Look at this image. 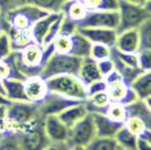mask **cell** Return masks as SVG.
Masks as SVG:
<instances>
[{"instance_id":"f6af8a7d","label":"cell","mask_w":151,"mask_h":150,"mask_svg":"<svg viewBox=\"0 0 151 150\" xmlns=\"http://www.w3.org/2000/svg\"><path fill=\"white\" fill-rule=\"evenodd\" d=\"M143 8L146 9V12L151 16V0H146V3L143 4Z\"/></svg>"},{"instance_id":"8fae6325","label":"cell","mask_w":151,"mask_h":150,"mask_svg":"<svg viewBox=\"0 0 151 150\" xmlns=\"http://www.w3.org/2000/svg\"><path fill=\"white\" fill-rule=\"evenodd\" d=\"M75 103H79V102L49 92L47 96L37 105H38L40 115H41L42 117H45V116H50V115H59L60 112L65 111L67 107L75 104Z\"/></svg>"},{"instance_id":"c3c4849f","label":"cell","mask_w":151,"mask_h":150,"mask_svg":"<svg viewBox=\"0 0 151 150\" xmlns=\"http://www.w3.org/2000/svg\"><path fill=\"white\" fill-rule=\"evenodd\" d=\"M143 102H145V104H146L147 108H149L150 111H151V96H150V97H147V99H145Z\"/></svg>"},{"instance_id":"7bdbcfd3","label":"cell","mask_w":151,"mask_h":150,"mask_svg":"<svg viewBox=\"0 0 151 150\" xmlns=\"http://www.w3.org/2000/svg\"><path fill=\"white\" fill-rule=\"evenodd\" d=\"M139 137H142V138H145L146 141H149L150 145H151V131H150V129H145L143 133L139 136Z\"/></svg>"},{"instance_id":"f1b7e54d","label":"cell","mask_w":151,"mask_h":150,"mask_svg":"<svg viewBox=\"0 0 151 150\" xmlns=\"http://www.w3.org/2000/svg\"><path fill=\"white\" fill-rule=\"evenodd\" d=\"M112 54V48L103 44H91V50H89V58L93 61H103L106 58H110Z\"/></svg>"},{"instance_id":"ee69618b","label":"cell","mask_w":151,"mask_h":150,"mask_svg":"<svg viewBox=\"0 0 151 150\" xmlns=\"http://www.w3.org/2000/svg\"><path fill=\"white\" fill-rule=\"evenodd\" d=\"M9 100L5 97V95L4 94H0V105H8L9 104Z\"/></svg>"},{"instance_id":"f907efd6","label":"cell","mask_w":151,"mask_h":150,"mask_svg":"<svg viewBox=\"0 0 151 150\" xmlns=\"http://www.w3.org/2000/svg\"><path fill=\"white\" fill-rule=\"evenodd\" d=\"M3 17V13H1V9H0V19H1Z\"/></svg>"},{"instance_id":"44dd1931","label":"cell","mask_w":151,"mask_h":150,"mask_svg":"<svg viewBox=\"0 0 151 150\" xmlns=\"http://www.w3.org/2000/svg\"><path fill=\"white\" fill-rule=\"evenodd\" d=\"M68 0H14L16 7L24 4H30L34 7H38L45 12H62L63 5Z\"/></svg>"},{"instance_id":"f5cc1de1","label":"cell","mask_w":151,"mask_h":150,"mask_svg":"<svg viewBox=\"0 0 151 150\" xmlns=\"http://www.w3.org/2000/svg\"><path fill=\"white\" fill-rule=\"evenodd\" d=\"M0 137H1V133H0Z\"/></svg>"},{"instance_id":"681fc988","label":"cell","mask_w":151,"mask_h":150,"mask_svg":"<svg viewBox=\"0 0 151 150\" xmlns=\"http://www.w3.org/2000/svg\"><path fill=\"white\" fill-rule=\"evenodd\" d=\"M0 94H4V91H3V83H1V80H0Z\"/></svg>"},{"instance_id":"4fadbf2b","label":"cell","mask_w":151,"mask_h":150,"mask_svg":"<svg viewBox=\"0 0 151 150\" xmlns=\"http://www.w3.org/2000/svg\"><path fill=\"white\" fill-rule=\"evenodd\" d=\"M93 117L95 128H96V137H108V138H114L117 132L122 128L124 124L113 121L109 119L104 112H93L91 113Z\"/></svg>"},{"instance_id":"d6a6232c","label":"cell","mask_w":151,"mask_h":150,"mask_svg":"<svg viewBox=\"0 0 151 150\" xmlns=\"http://www.w3.org/2000/svg\"><path fill=\"white\" fill-rule=\"evenodd\" d=\"M138 57V67L142 71H151V50L141 49L137 53Z\"/></svg>"},{"instance_id":"db71d44e","label":"cell","mask_w":151,"mask_h":150,"mask_svg":"<svg viewBox=\"0 0 151 150\" xmlns=\"http://www.w3.org/2000/svg\"><path fill=\"white\" fill-rule=\"evenodd\" d=\"M80 1H82V0H80Z\"/></svg>"},{"instance_id":"6da1fadb","label":"cell","mask_w":151,"mask_h":150,"mask_svg":"<svg viewBox=\"0 0 151 150\" xmlns=\"http://www.w3.org/2000/svg\"><path fill=\"white\" fill-rule=\"evenodd\" d=\"M46 80L47 90L51 94L59 95L63 97H68L78 102H86L87 90L78 75L74 74H62L55 75Z\"/></svg>"},{"instance_id":"bcb514c9","label":"cell","mask_w":151,"mask_h":150,"mask_svg":"<svg viewBox=\"0 0 151 150\" xmlns=\"http://www.w3.org/2000/svg\"><path fill=\"white\" fill-rule=\"evenodd\" d=\"M68 150H86V146H80V145H70Z\"/></svg>"},{"instance_id":"ffe728a7","label":"cell","mask_w":151,"mask_h":150,"mask_svg":"<svg viewBox=\"0 0 151 150\" xmlns=\"http://www.w3.org/2000/svg\"><path fill=\"white\" fill-rule=\"evenodd\" d=\"M62 13L65 15L66 19L71 20V21L80 22L88 13V9L86 8V5L83 4V1L80 0H68L62 8Z\"/></svg>"},{"instance_id":"f35d334b","label":"cell","mask_w":151,"mask_h":150,"mask_svg":"<svg viewBox=\"0 0 151 150\" xmlns=\"http://www.w3.org/2000/svg\"><path fill=\"white\" fill-rule=\"evenodd\" d=\"M7 105H0V133L7 131Z\"/></svg>"},{"instance_id":"83f0119b","label":"cell","mask_w":151,"mask_h":150,"mask_svg":"<svg viewBox=\"0 0 151 150\" xmlns=\"http://www.w3.org/2000/svg\"><path fill=\"white\" fill-rule=\"evenodd\" d=\"M0 150H22L16 132H3L0 137Z\"/></svg>"},{"instance_id":"d4e9b609","label":"cell","mask_w":151,"mask_h":150,"mask_svg":"<svg viewBox=\"0 0 151 150\" xmlns=\"http://www.w3.org/2000/svg\"><path fill=\"white\" fill-rule=\"evenodd\" d=\"M104 113L113 121H117V123H121V124H124L125 120L129 116L127 107L121 104V103H116V102H110L109 105L104 111Z\"/></svg>"},{"instance_id":"5b68a950","label":"cell","mask_w":151,"mask_h":150,"mask_svg":"<svg viewBox=\"0 0 151 150\" xmlns=\"http://www.w3.org/2000/svg\"><path fill=\"white\" fill-rule=\"evenodd\" d=\"M104 80L106 82V94H108L110 102L129 105L132 103H134L135 100H138L137 95L134 94L132 87L124 82L122 76L118 74V71L116 69L109 75H106L104 78Z\"/></svg>"},{"instance_id":"52a82bcc","label":"cell","mask_w":151,"mask_h":150,"mask_svg":"<svg viewBox=\"0 0 151 150\" xmlns=\"http://www.w3.org/2000/svg\"><path fill=\"white\" fill-rule=\"evenodd\" d=\"M95 137H96V128H95L93 117L91 113H88L70 128L67 144L87 146Z\"/></svg>"},{"instance_id":"74e56055","label":"cell","mask_w":151,"mask_h":150,"mask_svg":"<svg viewBox=\"0 0 151 150\" xmlns=\"http://www.w3.org/2000/svg\"><path fill=\"white\" fill-rule=\"evenodd\" d=\"M12 78V67L7 59H0V80Z\"/></svg>"},{"instance_id":"ac0fdd59","label":"cell","mask_w":151,"mask_h":150,"mask_svg":"<svg viewBox=\"0 0 151 150\" xmlns=\"http://www.w3.org/2000/svg\"><path fill=\"white\" fill-rule=\"evenodd\" d=\"M86 115H88L87 107L84 104V102H79V103H75V104L67 107L65 111H62L58 115V117H59L68 128H71V126L75 125L79 120H82Z\"/></svg>"},{"instance_id":"9a60e30c","label":"cell","mask_w":151,"mask_h":150,"mask_svg":"<svg viewBox=\"0 0 151 150\" xmlns=\"http://www.w3.org/2000/svg\"><path fill=\"white\" fill-rule=\"evenodd\" d=\"M124 53H138L139 50V36L137 29H127L118 32L116 45L113 46Z\"/></svg>"},{"instance_id":"cb8c5ba5","label":"cell","mask_w":151,"mask_h":150,"mask_svg":"<svg viewBox=\"0 0 151 150\" xmlns=\"http://www.w3.org/2000/svg\"><path fill=\"white\" fill-rule=\"evenodd\" d=\"M114 140L120 148L126 149V150H137L138 136L132 133V132L125 128L124 125H122V128L117 132V134L114 136Z\"/></svg>"},{"instance_id":"3957f363","label":"cell","mask_w":151,"mask_h":150,"mask_svg":"<svg viewBox=\"0 0 151 150\" xmlns=\"http://www.w3.org/2000/svg\"><path fill=\"white\" fill-rule=\"evenodd\" d=\"M83 58L71 56V54H59L54 53L43 63L40 75L43 79H49L55 75L62 74H74L78 75Z\"/></svg>"},{"instance_id":"8d00e7d4","label":"cell","mask_w":151,"mask_h":150,"mask_svg":"<svg viewBox=\"0 0 151 150\" xmlns=\"http://www.w3.org/2000/svg\"><path fill=\"white\" fill-rule=\"evenodd\" d=\"M120 0H99L96 11H117Z\"/></svg>"},{"instance_id":"2e32d148","label":"cell","mask_w":151,"mask_h":150,"mask_svg":"<svg viewBox=\"0 0 151 150\" xmlns=\"http://www.w3.org/2000/svg\"><path fill=\"white\" fill-rule=\"evenodd\" d=\"M3 91L9 102H28L24 91V80L16 78L3 79Z\"/></svg>"},{"instance_id":"4dcf8cb0","label":"cell","mask_w":151,"mask_h":150,"mask_svg":"<svg viewBox=\"0 0 151 150\" xmlns=\"http://www.w3.org/2000/svg\"><path fill=\"white\" fill-rule=\"evenodd\" d=\"M12 42L8 32L5 29H0V59H5L12 54Z\"/></svg>"},{"instance_id":"816d5d0a","label":"cell","mask_w":151,"mask_h":150,"mask_svg":"<svg viewBox=\"0 0 151 150\" xmlns=\"http://www.w3.org/2000/svg\"><path fill=\"white\" fill-rule=\"evenodd\" d=\"M118 150H126V149H122V148H120V146H118Z\"/></svg>"},{"instance_id":"7dc6e473","label":"cell","mask_w":151,"mask_h":150,"mask_svg":"<svg viewBox=\"0 0 151 150\" xmlns=\"http://www.w3.org/2000/svg\"><path fill=\"white\" fill-rule=\"evenodd\" d=\"M126 1L134 3V4H139V5H143L145 3H146V0H126Z\"/></svg>"},{"instance_id":"e575fe53","label":"cell","mask_w":151,"mask_h":150,"mask_svg":"<svg viewBox=\"0 0 151 150\" xmlns=\"http://www.w3.org/2000/svg\"><path fill=\"white\" fill-rule=\"evenodd\" d=\"M97 67H99V71H100L101 76L105 78L106 75H109L113 70H114V63H113L112 58H106V59H103V61H99Z\"/></svg>"},{"instance_id":"f546056e","label":"cell","mask_w":151,"mask_h":150,"mask_svg":"<svg viewBox=\"0 0 151 150\" xmlns=\"http://www.w3.org/2000/svg\"><path fill=\"white\" fill-rule=\"evenodd\" d=\"M53 48L55 53L59 54H70L71 51V36H65V34H58L53 41Z\"/></svg>"},{"instance_id":"4316f807","label":"cell","mask_w":151,"mask_h":150,"mask_svg":"<svg viewBox=\"0 0 151 150\" xmlns=\"http://www.w3.org/2000/svg\"><path fill=\"white\" fill-rule=\"evenodd\" d=\"M86 150H118V145L114 138L95 137L86 146Z\"/></svg>"},{"instance_id":"8992f818","label":"cell","mask_w":151,"mask_h":150,"mask_svg":"<svg viewBox=\"0 0 151 150\" xmlns=\"http://www.w3.org/2000/svg\"><path fill=\"white\" fill-rule=\"evenodd\" d=\"M117 12L118 17H120L117 32L137 29L147 17H150V15L143 8V5L134 4V3L126 1V0H120Z\"/></svg>"},{"instance_id":"ab89813d","label":"cell","mask_w":151,"mask_h":150,"mask_svg":"<svg viewBox=\"0 0 151 150\" xmlns=\"http://www.w3.org/2000/svg\"><path fill=\"white\" fill-rule=\"evenodd\" d=\"M13 8H16V3H14V0H0V9H1L3 16H4L7 12L12 11Z\"/></svg>"},{"instance_id":"30bf717a","label":"cell","mask_w":151,"mask_h":150,"mask_svg":"<svg viewBox=\"0 0 151 150\" xmlns=\"http://www.w3.org/2000/svg\"><path fill=\"white\" fill-rule=\"evenodd\" d=\"M43 128L50 142H67L70 128L58 117V115L43 117Z\"/></svg>"},{"instance_id":"5bb4252c","label":"cell","mask_w":151,"mask_h":150,"mask_svg":"<svg viewBox=\"0 0 151 150\" xmlns=\"http://www.w3.org/2000/svg\"><path fill=\"white\" fill-rule=\"evenodd\" d=\"M60 15H62V12H49V13H46L45 16H42L41 19L37 20L30 28V34H32L33 42H36V44H38V45H42L49 29H50L51 25L59 19Z\"/></svg>"},{"instance_id":"e0dca14e","label":"cell","mask_w":151,"mask_h":150,"mask_svg":"<svg viewBox=\"0 0 151 150\" xmlns=\"http://www.w3.org/2000/svg\"><path fill=\"white\" fill-rule=\"evenodd\" d=\"M78 76L82 80V83L84 86H89L91 83H95L97 80L103 79L100 71H99L97 67V62L93 61L92 58L87 57V58H83L82 65H80V69L78 71Z\"/></svg>"},{"instance_id":"9c48e42d","label":"cell","mask_w":151,"mask_h":150,"mask_svg":"<svg viewBox=\"0 0 151 150\" xmlns=\"http://www.w3.org/2000/svg\"><path fill=\"white\" fill-rule=\"evenodd\" d=\"M24 91L28 102L40 104L49 94L46 80L41 75H33L24 79Z\"/></svg>"},{"instance_id":"603a6c76","label":"cell","mask_w":151,"mask_h":150,"mask_svg":"<svg viewBox=\"0 0 151 150\" xmlns=\"http://www.w3.org/2000/svg\"><path fill=\"white\" fill-rule=\"evenodd\" d=\"M127 107V112L129 115H133V116L139 117L142 121H143L146 129H150L151 131V111L146 107L143 100H135L134 103L126 105Z\"/></svg>"},{"instance_id":"836d02e7","label":"cell","mask_w":151,"mask_h":150,"mask_svg":"<svg viewBox=\"0 0 151 150\" xmlns=\"http://www.w3.org/2000/svg\"><path fill=\"white\" fill-rule=\"evenodd\" d=\"M65 16V15H63ZM78 32V24L75 21H71V20L63 17L62 24H60V30L59 34H65V36H72Z\"/></svg>"},{"instance_id":"60d3db41","label":"cell","mask_w":151,"mask_h":150,"mask_svg":"<svg viewBox=\"0 0 151 150\" xmlns=\"http://www.w3.org/2000/svg\"><path fill=\"white\" fill-rule=\"evenodd\" d=\"M70 145L67 142H50L45 150H68Z\"/></svg>"},{"instance_id":"ba28073f","label":"cell","mask_w":151,"mask_h":150,"mask_svg":"<svg viewBox=\"0 0 151 150\" xmlns=\"http://www.w3.org/2000/svg\"><path fill=\"white\" fill-rule=\"evenodd\" d=\"M120 17L117 11H88V13L80 22H78V29L80 28H118Z\"/></svg>"},{"instance_id":"277c9868","label":"cell","mask_w":151,"mask_h":150,"mask_svg":"<svg viewBox=\"0 0 151 150\" xmlns=\"http://www.w3.org/2000/svg\"><path fill=\"white\" fill-rule=\"evenodd\" d=\"M41 116L38 105L30 102H11L7 105V131L16 132Z\"/></svg>"},{"instance_id":"1f68e13d","label":"cell","mask_w":151,"mask_h":150,"mask_svg":"<svg viewBox=\"0 0 151 150\" xmlns=\"http://www.w3.org/2000/svg\"><path fill=\"white\" fill-rule=\"evenodd\" d=\"M124 126L126 129H129V131L132 132V133H134L135 136H141L143 133L145 129H146L143 121L137 116H133V115L127 116V119L125 120V123H124Z\"/></svg>"},{"instance_id":"484cf974","label":"cell","mask_w":151,"mask_h":150,"mask_svg":"<svg viewBox=\"0 0 151 150\" xmlns=\"http://www.w3.org/2000/svg\"><path fill=\"white\" fill-rule=\"evenodd\" d=\"M139 36V50H151V16L137 28Z\"/></svg>"},{"instance_id":"7402d4cb","label":"cell","mask_w":151,"mask_h":150,"mask_svg":"<svg viewBox=\"0 0 151 150\" xmlns=\"http://www.w3.org/2000/svg\"><path fill=\"white\" fill-rule=\"evenodd\" d=\"M71 51L70 54L79 58H87L89 57V50H91V42L79 32L71 36Z\"/></svg>"},{"instance_id":"d590c367","label":"cell","mask_w":151,"mask_h":150,"mask_svg":"<svg viewBox=\"0 0 151 150\" xmlns=\"http://www.w3.org/2000/svg\"><path fill=\"white\" fill-rule=\"evenodd\" d=\"M86 90H87V97L91 96V95H93V94H96V92L105 91L106 90V82L103 78V79H100V80H97V82L91 83L89 86H87Z\"/></svg>"},{"instance_id":"7c38bea8","label":"cell","mask_w":151,"mask_h":150,"mask_svg":"<svg viewBox=\"0 0 151 150\" xmlns=\"http://www.w3.org/2000/svg\"><path fill=\"white\" fill-rule=\"evenodd\" d=\"M80 34H83L91 44H103L106 46L116 45L118 32L110 28H80L78 29Z\"/></svg>"},{"instance_id":"7a4b0ae2","label":"cell","mask_w":151,"mask_h":150,"mask_svg":"<svg viewBox=\"0 0 151 150\" xmlns=\"http://www.w3.org/2000/svg\"><path fill=\"white\" fill-rule=\"evenodd\" d=\"M19 142L22 150H45L50 144L43 128V117L38 116L37 119L30 121L16 131Z\"/></svg>"},{"instance_id":"b9f144b4","label":"cell","mask_w":151,"mask_h":150,"mask_svg":"<svg viewBox=\"0 0 151 150\" xmlns=\"http://www.w3.org/2000/svg\"><path fill=\"white\" fill-rule=\"evenodd\" d=\"M137 150H151V145L149 141H146L145 138L139 137L138 136V140H137Z\"/></svg>"},{"instance_id":"d6986e66","label":"cell","mask_w":151,"mask_h":150,"mask_svg":"<svg viewBox=\"0 0 151 150\" xmlns=\"http://www.w3.org/2000/svg\"><path fill=\"white\" fill-rule=\"evenodd\" d=\"M132 90L139 100H145L151 96V71H142L130 84Z\"/></svg>"}]
</instances>
